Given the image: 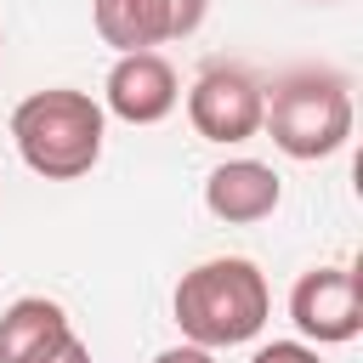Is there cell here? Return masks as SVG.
Listing matches in <instances>:
<instances>
[{"mask_svg": "<svg viewBox=\"0 0 363 363\" xmlns=\"http://www.w3.org/2000/svg\"><path fill=\"white\" fill-rule=\"evenodd\" d=\"M102 136H108V113L96 96L51 85L17 102L11 113V142L23 153V164L45 182H74L102 159Z\"/></svg>", "mask_w": 363, "mask_h": 363, "instance_id": "2", "label": "cell"}, {"mask_svg": "<svg viewBox=\"0 0 363 363\" xmlns=\"http://www.w3.org/2000/svg\"><path fill=\"white\" fill-rule=\"evenodd\" d=\"M261 108H267V91L227 62L204 68L187 91V119L204 142H250L261 130Z\"/></svg>", "mask_w": 363, "mask_h": 363, "instance_id": "5", "label": "cell"}, {"mask_svg": "<svg viewBox=\"0 0 363 363\" xmlns=\"http://www.w3.org/2000/svg\"><path fill=\"white\" fill-rule=\"evenodd\" d=\"M261 125L289 159H329L352 136V91L335 68H295L267 91Z\"/></svg>", "mask_w": 363, "mask_h": 363, "instance_id": "3", "label": "cell"}, {"mask_svg": "<svg viewBox=\"0 0 363 363\" xmlns=\"http://www.w3.org/2000/svg\"><path fill=\"white\" fill-rule=\"evenodd\" d=\"M0 51H6V34H0Z\"/></svg>", "mask_w": 363, "mask_h": 363, "instance_id": "13", "label": "cell"}, {"mask_svg": "<svg viewBox=\"0 0 363 363\" xmlns=\"http://www.w3.org/2000/svg\"><path fill=\"white\" fill-rule=\"evenodd\" d=\"M34 363H91V346H85V340H79V335L68 329V335H62L57 346H45V352H40Z\"/></svg>", "mask_w": 363, "mask_h": 363, "instance_id": "11", "label": "cell"}, {"mask_svg": "<svg viewBox=\"0 0 363 363\" xmlns=\"http://www.w3.org/2000/svg\"><path fill=\"white\" fill-rule=\"evenodd\" d=\"M289 318L318 346H346L363 329V284L352 267H312L289 289Z\"/></svg>", "mask_w": 363, "mask_h": 363, "instance_id": "4", "label": "cell"}, {"mask_svg": "<svg viewBox=\"0 0 363 363\" xmlns=\"http://www.w3.org/2000/svg\"><path fill=\"white\" fill-rule=\"evenodd\" d=\"M204 6L210 0H96L91 17H96L102 45L147 51V45H164V40H187L204 23Z\"/></svg>", "mask_w": 363, "mask_h": 363, "instance_id": "6", "label": "cell"}, {"mask_svg": "<svg viewBox=\"0 0 363 363\" xmlns=\"http://www.w3.org/2000/svg\"><path fill=\"white\" fill-rule=\"evenodd\" d=\"M250 363H323V357H318V346H306V340H272V346H261Z\"/></svg>", "mask_w": 363, "mask_h": 363, "instance_id": "10", "label": "cell"}, {"mask_svg": "<svg viewBox=\"0 0 363 363\" xmlns=\"http://www.w3.org/2000/svg\"><path fill=\"white\" fill-rule=\"evenodd\" d=\"M267 312H272V289H267L261 267L244 255L199 261L176 284V323L193 346H210V352L255 340L267 329Z\"/></svg>", "mask_w": 363, "mask_h": 363, "instance_id": "1", "label": "cell"}, {"mask_svg": "<svg viewBox=\"0 0 363 363\" xmlns=\"http://www.w3.org/2000/svg\"><path fill=\"white\" fill-rule=\"evenodd\" d=\"M102 96H108V113H119L125 125H159L182 102V85H176V68L159 51H119Z\"/></svg>", "mask_w": 363, "mask_h": 363, "instance_id": "7", "label": "cell"}, {"mask_svg": "<svg viewBox=\"0 0 363 363\" xmlns=\"http://www.w3.org/2000/svg\"><path fill=\"white\" fill-rule=\"evenodd\" d=\"M284 187H278V170L261 164V159H227L210 170L204 182V210L227 227H250V221H267L278 210Z\"/></svg>", "mask_w": 363, "mask_h": 363, "instance_id": "8", "label": "cell"}, {"mask_svg": "<svg viewBox=\"0 0 363 363\" xmlns=\"http://www.w3.org/2000/svg\"><path fill=\"white\" fill-rule=\"evenodd\" d=\"M153 363H216V357H210V346H193V340H187V346H170V352H159Z\"/></svg>", "mask_w": 363, "mask_h": 363, "instance_id": "12", "label": "cell"}, {"mask_svg": "<svg viewBox=\"0 0 363 363\" xmlns=\"http://www.w3.org/2000/svg\"><path fill=\"white\" fill-rule=\"evenodd\" d=\"M62 335H68V312L45 295H23L0 312V363H34Z\"/></svg>", "mask_w": 363, "mask_h": 363, "instance_id": "9", "label": "cell"}]
</instances>
